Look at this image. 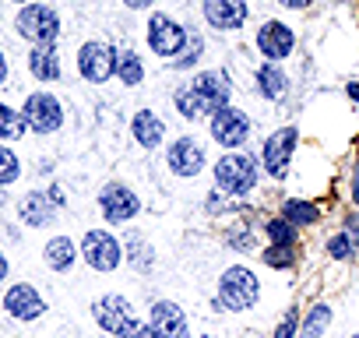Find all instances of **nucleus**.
Instances as JSON below:
<instances>
[{"label": "nucleus", "instance_id": "obj_34", "mask_svg": "<svg viewBox=\"0 0 359 338\" xmlns=\"http://www.w3.org/2000/svg\"><path fill=\"white\" fill-rule=\"evenodd\" d=\"M292 334H296V310H289V313H285V320L278 324L275 338H292Z\"/></svg>", "mask_w": 359, "mask_h": 338}, {"label": "nucleus", "instance_id": "obj_38", "mask_svg": "<svg viewBox=\"0 0 359 338\" xmlns=\"http://www.w3.org/2000/svg\"><path fill=\"white\" fill-rule=\"evenodd\" d=\"M348 95H352V99L359 102V81H348Z\"/></svg>", "mask_w": 359, "mask_h": 338}, {"label": "nucleus", "instance_id": "obj_1", "mask_svg": "<svg viewBox=\"0 0 359 338\" xmlns=\"http://www.w3.org/2000/svg\"><path fill=\"white\" fill-rule=\"evenodd\" d=\"M229 78L222 74V71H205V74H198L191 85H184V88H176V95H172V102H176V109L184 113L187 120H201L205 113H219V109H226L229 106Z\"/></svg>", "mask_w": 359, "mask_h": 338}, {"label": "nucleus", "instance_id": "obj_15", "mask_svg": "<svg viewBox=\"0 0 359 338\" xmlns=\"http://www.w3.org/2000/svg\"><path fill=\"white\" fill-rule=\"evenodd\" d=\"M169 169H172V173H180V177L201 173V169H205V151H201V144H198L194 137L172 141V148H169Z\"/></svg>", "mask_w": 359, "mask_h": 338}, {"label": "nucleus", "instance_id": "obj_11", "mask_svg": "<svg viewBox=\"0 0 359 338\" xmlns=\"http://www.w3.org/2000/svg\"><path fill=\"white\" fill-rule=\"evenodd\" d=\"M99 208H102V215H106L109 222H127V219H134V215L141 212V201L134 198L130 187L109 184V187L102 191V198H99Z\"/></svg>", "mask_w": 359, "mask_h": 338}, {"label": "nucleus", "instance_id": "obj_8", "mask_svg": "<svg viewBox=\"0 0 359 338\" xmlns=\"http://www.w3.org/2000/svg\"><path fill=\"white\" fill-rule=\"evenodd\" d=\"M78 71H81L85 81L102 85L116 71V53L109 46H102V43H85L81 46V57H78Z\"/></svg>", "mask_w": 359, "mask_h": 338}, {"label": "nucleus", "instance_id": "obj_26", "mask_svg": "<svg viewBox=\"0 0 359 338\" xmlns=\"http://www.w3.org/2000/svg\"><path fill=\"white\" fill-rule=\"evenodd\" d=\"M264 233H268L271 247H292V243H296V226L285 222V219H271V222L264 226Z\"/></svg>", "mask_w": 359, "mask_h": 338}, {"label": "nucleus", "instance_id": "obj_10", "mask_svg": "<svg viewBox=\"0 0 359 338\" xmlns=\"http://www.w3.org/2000/svg\"><path fill=\"white\" fill-rule=\"evenodd\" d=\"M81 254H85V261H88L95 271H113V268L120 264V243H116L109 233H102V229L85 233Z\"/></svg>", "mask_w": 359, "mask_h": 338}, {"label": "nucleus", "instance_id": "obj_20", "mask_svg": "<svg viewBox=\"0 0 359 338\" xmlns=\"http://www.w3.org/2000/svg\"><path fill=\"white\" fill-rule=\"evenodd\" d=\"M134 137H137V144L155 148V144L165 137V123H162L151 109H141V113L134 116Z\"/></svg>", "mask_w": 359, "mask_h": 338}, {"label": "nucleus", "instance_id": "obj_30", "mask_svg": "<svg viewBox=\"0 0 359 338\" xmlns=\"http://www.w3.org/2000/svg\"><path fill=\"white\" fill-rule=\"evenodd\" d=\"M198 57H201V36L187 32V50L176 57V67H191V64H198Z\"/></svg>", "mask_w": 359, "mask_h": 338}, {"label": "nucleus", "instance_id": "obj_6", "mask_svg": "<svg viewBox=\"0 0 359 338\" xmlns=\"http://www.w3.org/2000/svg\"><path fill=\"white\" fill-rule=\"evenodd\" d=\"M22 116H25V127H32L36 134H50V130H57V127L64 123V109H60V102H57L50 92L29 95Z\"/></svg>", "mask_w": 359, "mask_h": 338}, {"label": "nucleus", "instance_id": "obj_9", "mask_svg": "<svg viewBox=\"0 0 359 338\" xmlns=\"http://www.w3.org/2000/svg\"><path fill=\"white\" fill-rule=\"evenodd\" d=\"M247 134H250V120H247L240 109L226 106V109H219V113L212 116V137H215L222 148H240V144L247 141Z\"/></svg>", "mask_w": 359, "mask_h": 338}, {"label": "nucleus", "instance_id": "obj_31", "mask_svg": "<svg viewBox=\"0 0 359 338\" xmlns=\"http://www.w3.org/2000/svg\"><path fill=\"white\" fill-rule=\"evenodd\" d=\"M352 250H355V243H352L345 233H338V236H331V240H327V254H331V257H338V261H341V257H352Z\"/></svg>", "mask_w": 359, "mask_h": 338}, {"label": "nucleus", "instance_id": "obj_17", "mask_svg": "<svg viewBox=\"0 0 359 338\" xmlns=\"http://www.w3.org/2000/svg\"><path fill=\"white\" fill-rule=\"evenodd\" d=\"M151 327L158 338H187V313L176 303H155L151 306Z\"/></svg>", "mask_w": 359, "mask_h": 338}, {"label": "nucleus", "instance_id": "obj_32", "mask_svg": "<svg viewBox=\"0 0 359 338\" xmlns=\"http://www.w3.org/2000/svg\"><path fill=\"white\" fill-rule=\"evenodd\" d=\"M148 254H151V250H148L141 240H130V257H127V261H130L137 271H148V268H151V257H148Z\"/></svg>", "mask_w": 359, "mask_h": 338}, {"label": "nucleus", "instance_id": "obj_14", "mask_svg": "<svg viewBox=\"0 0 359 338\" xmlns=\"http://www.w3.org/2000/svg\"><path fill=\"white\" fill-rule=\"evenodd\" d=\"M4 310H8L11 317H18V320H36V317L46 310V303H43V296H39L32 285L18 282V285L8 289V296H4Z\"/></svg>", "mask_w": 359, "mask_h": 338}, {"label": "nucleus", "instance_id": "obj_12", "mask_svg": "<svg viewBox=\"0 0 359 338\" xmlns=\"http://www.w3.org/2000/svg\"><path fill=\"white\" fill-rule=\"evenodd\" d=\"M205 18L219 32H233L247 22V0H205Z\"/></svg>", "mask_w": 359, "mask_h": 338}, {"label": "nucleus", "instance_id": "obj_7", "mask_svg": "<svg viewBox=\"0 0 359 338\" xmlns=\"http://www.w3.org/2000/svg\"><path fill=\"white\" fill-rule=\"evenodd\" d=\"M292 148H296V130H292V127H282V130H275V134L264 141V169H268L275 180H282V177L289 173Z\"/></svg>", "mask_w": 359, "mask_h": 338}, {"label": "nucleus", "instance_id": "obj_36", "mask_svg": "<svg viewBox=\"0 0 359 338\" xmlns=\"http://www.w3.org/2000/svg\"><path fill=\"white\" fill-rule=\"evenodd\" d=\"M282 4H285V8H296V11H299V8H310L313 0H282Z\"/></svg>", "mask_w": 359, "mask_h": 338}, {"label": "nucleus", "instance_id": "obj_22", "mask_svg": "<svg viewBox=\"0 0 359 338\" xmlns=\"http://www.w3.org/2000/svg\"><path fill=\"white\" fill-rule=\"evenodd\" d=\"M257 92L264 99H278L285 92V74L275 64H261V71H257Z\"/></svg>", "mask_w": 359, "mask_h": 338}, {"label": "nucleus", "instance_id": "obj_5", "mask_svg": "<svg viewBox=\"0 0 359 338\" xmlns=\"http://www.w3.org/2000/svg\"><path fill=\"white\" fill-rule=\"evenodd\" d=\"M184 43H187V29L184 25H176L169 15H151V22H148V46H151V53L176 57V53H184Z\"/></svg>", "mask_w": 359, "mask_h": 338}, {"label": "nucleus", "instance_id": "obj_19", "mask_svg": "<svg viewBox=\"0 0 359 338\" xmlns=\"http://www.w3.org/2000/svg\"><path fill=\"white\" fill-rule=\"evenodd\" d=\"M29 71H32L39 81H53V78L60 74V53L53 50V43H50V46H36V50L29 53Z\"/></svg>", "mask_w": 359, "mask_h": 338}, {"label": "nucleus", "instance_id": "obj_35", "mask_svg": "<svg viewBox=\"0 0 359 338\" xmlns=\"http://www.w3.org/2000/svg\"><path fill=\"white\" fill-rule=\"evenodd\" d=\"M345 236H348V240H352V243L359 247V219H355V215H352V219L345 222Z\"/></svg>", "mask_w": 359, "mask_h": 338}, {"label": "nucleus", "instance_id": "obj_40", "mask_svg": "<svg viewBox=\"0 0 359 338\" xmlns=\"http://www.w3.org/2000/svg\"><path fill=\"white\" fill-rule=\"evenodd\" d=\"M8 78V60H4V53H0V81Z\"/></svg>", "mask_w": 359, "mask_h": 338}, {"label": "nucleus", "instance_id": "obj_41", "mask_svg": "<svg viewBox=\"0 0 359 338\" xmlns=\"http://www.w3.org/2000/svg\"><path fill=\"white\" fill-rule=\"evenodd\" d=\"M355 201H359V173H355Z\"/></svg>", "mask_w": 359, "mask_h": 338}, {"label": "nucleus", "instance_id": "obj_23", "mask_svg": "<svg viewBox=\"0 0 359 338\" xmlns=\"http://www.w3.org/2000/svg\"><path fill=\"white\" fill-rule=\"evenodd\" d=\"M116 74H120V81H123V85H141L144 67H141V60H137V53H134V50L116 53Z\"/></svg>", "mask_w": 359, "mask_h": 338}, {"label": "nucleus", "instance_id": "obj_3", "mask_svg": "<svg viewBox=\"0 0 359 338\" xmlns=\"http://www.w3.org/2000/svg\"><path fill=\"white\" fill-rule=\"evenodd\" d=\"M257 292H261L257 275L250 268H243V264L229 268L222 275V282H219V303L226 310H250L257 303Z\"/></svg>", "mask_w": 359, "mask_h": 338}, {"label": "nucleus", "instance_id": "obj_13", "mask_svg": "<svg viewBox=\"0 0 359 338\" xmlns=\"http://www.w3.org/2000/svg\"><path fill=\"white\" fill-rule=\"evenodd\" d=\"M257 46H261V53L268 60H285L292 53V46H296V36L282 22H264L261 32H257Z\"/></svg>", "mask_w": 359, "mask_h": 338}, {"label": "nucleus", "instance_id": "obj_24", "mask_svg": "<svg viewBox=\"0 0 359 338\" xmlns=\"http://www.w3.org/2000/svg\"><path fill=\"white\" fill-rule=\"evenodd\" d=\"M22 134H25V116L18 109L0 102V137H4V141H18Z\"/></svg>", "mask_w": 359, "mask_h": 338}, {"label": "nucleus", "instance_id": "obj_33", "mask_svg": "<svg viewBox=\"0 0 359 338\" xmlns=\"http://www.w3.org/2000/svg\"><path fill=\"white\" fill-rule=\"evenodd\" d=\"M120 338H158V334H155L151 324H137V320H130V324L120 331Z\"/></svg>", "mask_w": 359, "mask_h": 338}, {"label": "nucleus", "instance_id": "obj_44", "mask_svg": "<svg viewBox=\"0 0 359 338\" xmlns=\"http://www.w3.org/2000/svg\"><path fill=\"white\" fill-rule=\"evenodd\" d=\"M352 338H359V334H352Z\"/></svg>", "mask_w": 359, "mask_h": 338}, {"label": "nucleus", "instance_id": "obj_25", "mask_svg": "<svg viewBox=\"0 0 359 338\" xmlns=\"http://www.w3.org/2000/svg\"><path fill=\"white\" fill-rule=\"evenodd\" d=\"M282 215H285V222H292V226H313L320 212H317L313 205H306V201H285Z\"/></svg>", "mask_w": 359, "mask_h": 338}, {"label": "nucleus", "instance_id": "obj_2", "mask_svg": "<svg viewBox=\"0 0 359 338\" xmlns=\"http://www.w3.org/2000/svg\"><path fill=\"white\" fill-rule=\"evenodd\" d=\"M215 184L219 191L233 194V198H243L254 184H257V162L243 151H229L215 162Z\"/></svg>", "mask_w": 359, "mask_h": 338}, {"label": "nucleus", "instance_id": "obj_27", "mask_svg": "<svg viewBox=\"0 0 359 338\" xmlns=\"http://www.w3.org/2000/svg\"><path fill=\"white\" fill-rule=\"evenodd\" d=\"M331 324V306L327 303H317L306 317V327H303V338H320V331Z\"/></svg>", "mask_w": 359, "mask_h": 338}, {"label": "nucleus", "instance_id": "obj_37", "mask_svg": "<svg viewBox=\"0 0 359 338\" xmlns=\"http://www.w3.org/2000/svg\"><path fill=\"white\" fill-rule=\"evenodd\" d=\"M123 4H127V8H148L151 0H123Z\"/></svg>", "mask_w": 359, "mask_h": 338}, {"label": "nucleus", "instance_id": "obj_42", "mask_svg": "<svg viewBox=\"0 0 359 338\" xmlns=\"http://www.w3.org/2000/svg\"><path fill=\"white\" fill-rule=\"evenodd\" d=\"M15 4H22V0H15Z\"/></svg>", "mask_w": 359, "mask_h": 338}, {"label": "nucleus", "instance_id": "obj_39", "mask_svg": "<svg viewBox=\"0 0 359 338\" xmlns=\"http://www.w3.org/2000/svg\"><path fill=\"white\" fill-rule=\"evenodd\" d=\"M8 278V261H4V254H0V282Z\"/></svg>", "mask_w": 359, "mask_h": 338}, {"label": "nucleus", "instance_id": "obj_29", "mask_svg": "<svg viewBox=\"0 0 359 338\" xmlns=\"http://www.w3.org/2000/svg\"><path fill=\"white\" fill-rule=\"evenodd\" d=\"M261 257H264V264H271V268H292V247H268Z\"/></svg>", "mask_w": 359, "mask_h": 338}, {"label": "nucleus", "instance_id": "obj_16", "mask_svg": "<svg viewBox=\"0 0 359 338\" xmlns=\"http://www.w3.org/2000/svg\"><path fill=\"white\" fill-rule=\"evenodd\" d=\"M92 313H95L99 327H106V331H113V334H120V331L134 320L130 303H127L123 296H102V299L92 306Z\"/></svg>", "mask_w": 359, "mask_h": 338}, {"label": "nucleus", "instance_id": "obj_18", "mask_svg": "<svg viewBox=\"0 0 359 338\" xmlns=\"http://www.w3.org/2000/svg\"><path fill=\"white\" fill-rule=\"evenodd\" d=\"M60 205H64L60 191H50V198H46V194H25V201H22V219H25L29 226H50V222L57 219Z\"/></svg>", "mask_w": 359, "mask_h": 338}, {"label": "nucleus", "instance_id": "obj_4", "mask_svg": "<svg viewBox=\"0 0 359 338\" xmlns=\"http://www.w3.org/2000/svg\"><path fill=\"white\" fill-rule=\"evenodd\" d=\"M18 32H22L25 39H32L36 46H50V43L60 36V18H57V11L46 8V4H29V8H22V15H18Z\"/></svg>", "mask_w": 359, "mask_h": 338}, {"label": "nucleus", "instance_id": "obj_43", "mask_svg": "<svg viewBox=\"0 0 359 338\" xmlns=\"http://www.w3.org/2000/svg\"><path fill=\"white\" fill-rule=\"evenodd\" d=\"M205 338H212V334H205Z\"/></svg>", "mask_w": 359, "mask_h": 338}, {"label": "nucleus", "instance_id": "obj_28", "mask_svg": "<svg viewBox=\"0 0 359 338\" xmlns=\"http://www.w3.org/2000/svg\"><path fill=\"white\" fill-rule=\"evenodd\" d=\"M18 173H22V165H18V155H15L11 148H0V187L15 184V180H18Z\"/></svg>", "mask_w": 359, "mask_h": 338}, {"label": "nucleus", "instance_id": "obj_21", "mask_svg": "<svg viewBox=\"0 0 359 338\" xmlns=\"http://www.w3.org/2000/svg\"><path fill=\"white\" fill-rule=\"evenodd\" d=\"M74 243L67 240V236H57V240H50L46 243V264L53 268V271H67L71 264H74Z\"/></svg>", "mask_w": 359, "mask_h": 338}]
</instances>
